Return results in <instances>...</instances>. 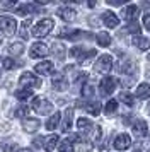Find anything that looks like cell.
<instances>
[{
	"label": "cell",
	"mask_w": 150,
	"mask_h": 152,
	"mask_svg": "<svg viewBox=\"0 0 150 152\" xmlns=\"http://www.w3.org/2000/svg\"><path fill=\"white\" fill-rule=\"evenodd\" d=\"M53 26H55L53 19H43V21H39L33 28V34L36 38H44L46 34H50V31L53 29Z\"/></svg>",
	"instance_id": "6da1fadb"
},
{
	"label": "cell",
	"mask_w": 150,
	"mask_h": 152,
	"mask_svg": "<svg viewBox=\"0 0 150 152\" xmlns=\"http://www.w3.org/2000/svg\"><path fill=\"white\" fill-rule=\"evenodd\" d=\"M33 108L38 115H48L53 110V104L50 103L48 99H44V97H36L33 101Z\"/></svg>",
	"instance_id": "7a4b0ae2"
},
{
	"label": "cell",
	"mask_w": 150,
	"mask_h": 152,
	"mask_svg": "<svg viewBox=\"0 0 150 152\" xmlns=\"http://www.w3.org/2000/svg\"><path fill=\"white\" fill-rule=\"evenodd\" d=\"M0 28H2V31H4L7 36H12L14 33H15L17 22H15V19L10 17V15H2V17H0Z\"/></svg>",
	"instance_id": "3957f363"
},
{
	"label": "cell",
	"mask_w": 150,
	"mask_h": 152,
	"mask_svg": "<svg viewBox=\"0 0 150 152\" xmlns=\"http://www.w3.org/2000/svg\"><path fill=\"white\" fill-rule=\"evenodd\" d=\"M70 55L77 58L79 62H85V60H89V58H92L95 55V50H84L82 46H74L70 50Z\"/></svg>",
	"instance_id": "277c9868"
},
{
	"label": "cell",
	"mask_w": 150,
	"mask_h": 152,
	"mask_svg": "<svg viewBox=\"0 0 150 152\" xmlns=\"http://www.w3.org/2000/svg\"><path fill=\"white\" fill-rule=\"evenodd\" d=\"M111 67H113V58H111V55H101L99 58H97L95 65H94L95 72H101V74L109 72Z\"/></svg>",
	"instance_id": "5b68a950"
},
{
	"label": "cell",
	"mask_w": 150,
	"mask_h": 152,
	"mask_svg": "<svg viewBox=\"0 0 150 152\" xmlns=\"http://www.w3.org/2000/svg\"><path fill=\"white\" fill-rule=\"evenodd\" d=\"M19 80H20V84L24 86V89H27V87H39L41 86V80L34 75V74H31V72H24V74L20 75Z\"/></svg>",
	"instance_id": "8992f818"
},
{
	"label": "cell",
	"mask_w": 150,
	"mask_h": 152,
	"mask_svg": "<svg viewBox=\"0 0 150 152\" xmlns=\"http://www.w3.org/2000/svg\"><path fill=\"white\" fill-rule=\"evenodd\" d=\"M48 55V46L43 43H34L31 50H29V56L31 58H44Z\"/></svg>",
	"instance_id": "52a82bcc"
},
{
	"label": "cell",
	"mask_w": 150,
	"mask_h": 152,
	"mask_svg": "<svg viewBox=\"0 0 150 152\" xmlns=\"http://www.w3.org/2000/svg\"><path fill=\"white\" fill-rule=\"evenodd\" d=\"M130 145H131V138H130V135H126V133H121V135H118V137L114 138V149L116 151H126Z\"/></svg>",
	"instance_id": "ba28073f"
},
{
	"label": "cell",
	"mask_w": 150,
	"mask_h": 152,
	"mask_svg": "<svg viewBox=\"0 0 150 152\" xmlns=\"http://www.w3.org/2000/svg\"><path fill=\"white\" fill-rule=\"evenodd\" d=\"M138 7L136 5H126V7L123 9V19L125 21H128V22H133V21H136V17H138Z\"/></svg>",
	"instance_id": "9c48e42d"
},
{
	"label": "cell",
	"mask_w": 150,
	"mask_h": 152,
	"mask_svg": "<svg viewBox=\"0 0 150 152\" xmlns=\"http://www.w3.org/2000/svg\"><path fill=\"white\" fill-rule=\"evenodd\" d=\"M116 89V79L114 77H104L101 80V92L102 94H111Z\"/></svg>",
	"instance_id": "30bf717a"
},
{
	"label": "cell",
	"mask_w": 150,
	"mask_h": 152,
	"mask_svg": "<svg viewBox=\"0 0 150 152\" xmlns=\"http://www.w3.org/2000/svg\"><path fill=\"white\" fill-rule=\"evenodd\" d=\"M34 70H36V74H39V75H51V74H53V63L44 60V62L38 63V65L34 67Z\"/></svg>",
	"instance_id": "8fae6325"
},
{
	"label": "cell",
	"mask_w": 150,
	"mask_h": 152,
	"mask_svg": "<svg viewBox=\"0 0 150 152\" xmlns=\"http://www.w3.org/2000/svg\"><path fill=\"white\" fill-rule=\"evenodd\" d=\"M58 15L67 22H72V21L77 19V12H75L74 9H70V7H61L60 10H58Z\"/></svg>",
	"instance_id": "7c38bea8"
},
{
	"label": "cell",
	"mask_w": 150,
	"mask_h": 152,
	"mask_svg": "<svg viewBox=\"0 0 150 152\" xmlns=\"http://www.w3.org/2000/svg\"><path fill=\"white\" fill-rule=\"evenodd\" d=\"M147 132H149V125L145 123L143 120H138V121H135V125H133V133H135L136 137H145L147 135Z\"/></svg>",
	"instance_id": "4fadbf2b"
},
{
	"label": "cell",
	"mask_w": 150,
	"mask_h": 152,
	"mask_svg": "<svg viewBox=\"0 0 150 152\" xmlns=\"http://www.w3.org/2000/svg\"><path fill=\"white\" fill-rule=\"evenodd\" d=\"M102 21H104V24L108 28H116L119 24V19H118V15L114 12H104L102 14Z\"/></svg>",
	"instance_id": "5bb4252c"
},
{
	"label": "cell",
	"mask_w": 150,
	"mask_h": 152,
	"mask_svg": "<svg viewBox=\"0 0 150 152\" xmlns=\"http://www.w3.org/2000/svg\"><path fill=\"white\" fill-rule=\"evenodd\" d=\"M22 126H24V130L26 132L34 133V132L39 130V120H36V118H26L24 123H22Z\"/></svg>",
	"instance_id": "9a60e30c"
},
{
	"label": "cell",
	"mask_w": 150,
	"mask_h": 152,
	"mask_svg": "<svg viewBox=\"0 0 150 152\" xmlns=\"http://www.w3.org/2000/svg\"><path fill=\"white\" fill-rule=\"evenodd\" d=\"M53 87L56 91H65L68 87L67 79H65V75H63V74H56V75L53 77Z\"/></svg>",
	"instance_id": "2e32d148"
},
{
	"label": "cell",
	"mask_w": 150,
	"mask_h": 152,
	"mask_svg": "<svg viewBox=\"0 0 150 152\" xmlns=\"http://www.w3.org/2000/svg\"><path fill=\"white\" fill-rule=\"evenodd\" d=\"M72 116H74V111L70 110H65V115H63V125H61V130L63 132H68L70 126H72Z\"/></svg>",
	"instance_id": "e0dca14e"
},
{
	"label": "cell",
	"mask_w": 150,
	"mask_h": 152,
	"mask_svg": "<svg viewBox=\"0 0 150 152\" xmlns=\"http://www.w3.org/2000/svg\"><path fill=\"white\" fill-rule=\"evenodd\" d=\"M136 96L140 97V99H147V97H150V86L147 82L140 84L138 87H136Z\"/></svg>",
	"instance_id": "ac0fdd59"
},
{
	"label": "cell",
	"mask_w": 150,
	"mask_h": 152,
	"mask_svg": "<svg viewBox=\"0 0 150 152\" xmlns=\"http://www.w3.org/2000/svg\"><path fill=\"white\" fill-rule=\"evenodd\" d=\"M133 43H135V46L138 50H149L150 48V39L145 38V36H136L135 39H133Z\"/></svg>",
	"instance_id": "d6986e66"
},
{
	"label": "cell",
	"mask_w": 150,
	"mask_h": 152,
	"mask_svg": "<svg viewBox=\"0 0 150 152\" xmlns=\"http://www.w3.org/2000/svg\"><path fill=\"white\" fill-rule=\"evenodd\" d=\"M95 39H97V45H99V46H109V45H111V36H109L106 31L97 33Z\"/></svg>",
	"instance_id": "ffe728a7"
},
{
	"label": "cell",
	"mask_w": 150,
	"mask_h": 152,
	"mask_svg": "<svg viewBox=\"0 0 150 152\" xmlns=\"http://www.w3.org/2000/svg\"><path fill=\"white\" fill-rule=\"evenodd\" d=\"M77 126H79V132H80V133H87V132H90L92 128H94L92 123H90L89 120H85V118H79Z\"/></svg>",
	"instance_id": "44dd1931"
},
{
	"label": "cell",
	"mask_w": 150,
	"mask_h": 152,
	"mask_svg": "<svg viewBox=\"0 0 150 152\" xmlns=\"http://www.w3.org/2000/svg\"><path fill=\"white\" fill-rule=\"evenodd\" d=\"M56 144H58V135H50V137H46L44 138V151L51 152Z\"/></svg>",
	"instance_id": "7402d4cb"
},
{
	"label": "cell",
	"mask_w": 150,
	"mask_h": 152,
	"mask_svg": "<svg viewBox=\"0 0 150 152\" xmlns=\"http://www.w3.org/2000/svg\"><path fill=\"white\" fill-rule=\"evenodd\" d=\"M60 118H61V115L58 113V111L53 113V116L46 121V130H55V128L58 126V123H60Z\"/></svg>",
	"instance_id": "603a6c76"
},
{
	"label": "cell",
	"mask_w": 150,
	"mask_h": 152,
	"mask_svg": "<svg viewBox=\"0 0 150 152\" xmlns=\"http://www.w3.org/2000/svg\"><path fill=\"white\" fill-rule=\"evenodd\" d=\"M51 50H53L55 56H56L58 60H63V58H65V46H63L61 43H55L53 46H51Z\"/></svg>",
	"instance_id": "cb8c5ba5"
},
{
	"label": "cell",
	"mask_w": 150,
	"mask_h": 152,
	"mask_svg": "<svg viewBox=\"0 0 150 152\" xmlns=\"http://www.w3.org/2000/svg\"><path fill=\"white\" fill-rule=\"evenodd\" d=\"M29 12H36V5H31V4H24V5H20V7L15 10V14H19V15H27Z\"/></svg>",
	"instance_id": "d4e9b609"
},
{
	"label": "cell",
	"mask_w": 150,
	"mask_h": 152,
	"mask_svg": "<svg viewBox=\"0 0 150 152\" xmlns=\"http://www.w3.org/2000/svg\"><path fill=\"white\" fill-rule=\"evenodd\" d=\"M85 110H87L92 116H97V115L101 113V104L97 103V101H94V103H89V104H85Z\"/></svg>",
	"instance_id": "484cf974"
},
{
	"label": "cell",
	"mask_w": 150,
	"mask_h": 152,
	"mask_svg": "<svg viewBox=\"0 0 150 152\" xmlns=\"http://www.w3.org/2000/svg\"><path fill=\"white\" fill-rule=\"evenodd\" d=\"M133 69H135V63H133V62H121L118 70H119L121 74H131Z\"/></svg>",
	"instance_id": "4316f807"
},
{
	"label": "cell",
	"mask_w": 150,
	"mask_h": 152,
	"mask_svg": "<svg viewBox=\"0 0 150 152\" xmlns=\"http://www.w3.org/2000/svg\"><path fill=\"white\" fill-rule=\"evenodd\" d=\"M116 111H118V103H116L114 99H111V101H108V104H106V108H104V113H106L108 116H111V115H114Z\"/></svg>",
	"instance_id": "83f0119b"
},
{
	"label": "cell",
	"mask_w": 150,
	"mask_h": 152,
	"mask_svg": "<svg viewBox=\"0 0 150 152\" xmlns=\"http://www.w3.org/2000/svg\"><path fill=\"white\" fill-rule=\"evenodd\" d=\"M33 96V92L29 89H19L15 91V97L19 99V101H26V99H29V97Z\"/></svg>",
	"instance_id": "f1b7e54d"
},
{
	"label": "cell",
	"mask_w": 150,
	"mask_h": 152,
	"mask_svg": "<svg viewBox=\"0 0 150 152\" xmlns=\"http://www.w3.org/2000/svg\"><path fill=\"white\" fill-rule=\"evenodd\" d=\"M119 101L121 103H125V104H128V106H133V96L130 94V92H126V91H123L121 94H119Z\"/></svg>",
	"instance_id": "f546056e"
},
{
	"label": "cell",
	"mask_w": 150,
	"mask_h": 152,
	"mask_svg": "<svg viewBox=\"0 0 150 152\" xmlns=\"http://www.w3.org/2000/svg\"><path fill=\"white\" fill-rule=\"evenodd\" d=\"M9 51H10V55H20L24 51V45L22 43H14V45H10Z\"/></svg>",
	"instance_id": "4dcf8cb0"
},
{
	"label": "cell",
	"mask_w": 150,
	"mask_h": 152,
	"mask_svg": "<svg viewBox=\"0 0 150 152\" xmlns=\"http://www.w3.org/2000/svg\"><path fill=\"white\" fill-rule=\"evenodd\" d=\"M60 152H75L74 151V144H72L68 138L67 140H63V142L60 144Z\"/></svg>",
	"instance_id": "1f68e13d"
},
{
	"label": "cell",
	"mask_w": 150,
	"mask_h": 152,
	"mask_svg": "<svg viewBox=\"0 0 150 152\" xmlns=\"http://www.w3.org/2000/svg\"><path fill=\"white\" fill-rule=\"evenodd\" d=\"M128 31L130 33H133V34L140 36V31H142V28H140V24H138V21H133L128 24Z\"/></svg>",
	"instance_id": "d6a6232c"
},
{
	"label": "cell",
	"mask_w": 150,
	"mask_h": 152,
	"mask_svg": "<svg viewBox=\"0 0 150 152\" xmlns=\"http://www.w3.org/2000/svg\"><path fill=\"white\" fill-rule=\"evenodd\" d=\"M82 96H85V97L94 96V87L89 86V84H84V87H82Z\"/></svg>",
	"instance_id": "836d02e7"
},
{
	"label": "cell",
	"mask_w": 150,
	"mask_h": 152,
	"mask_svg": "<svg viewBox=\"0 0 150 152\" xmlns=\"http://www.w3.org/2000/svg\"><path fill=\"white\" fill-rule=\"evenodd\" d=\"M27 113H29V108H27L26 104H24V106H19V108H15V116L24 118Z\"/></svg>",
	"instance_id": "e575fe53"
},
{
	"label": "cell",
	"mask_w": 150,
	"mask_h": 152,
	"mask_svg": "<svg viewBox=\"0 0 150 152\" xmlns=\"http://www.w3.org/2000/svg\"><path fill=\"white\" fill-rule=\"evenodd\" d=\"M14 67H15V62H14L12 58H5V60H4V69L12 70Z\"/></svg>",
	"instance_id": "d590c367"
},
{
	"label": "cell",
	"mask_w": 150,
	"mask_h": 152,
	"mask_svg": "<svg viewBox=\"0 0 150 152\" xmlns=\"http://www.w3.org/2000/svg\"><path fill=\"white\" fill-rule=\"evenodd\" d=\"M94 142H99L101 140V126H94V137H92Z\"/></svg>",
	"instance_id": "8d00e7d4"
},
{
	"label": "cell",
	"mask_w": 150,
	"mask_h": 152,
	"mask_svg": "<svg viewBox=\"0 0 150 152\" xmlns=\"http://www.w3.org/2000/svg\"><path fill=\"white\" fill-rule=\"evenodd\" d=\"M143 24H145V28L150 31V14H145V15H143Z\"/></svg>",
	"instance_id": "74e56055"
},
{
	"label": "cell",
	"mask_w": 150,
	"mask_h": 152,
	"mask_svg": "<svg viewBox=\"0 0 150 152\" xmlns=\"http://www.w3.org/2000/svg\"><path fill=\"white\" fill-rule=\"evenodd\" d=\"M2 5H4V7H15V2H14V0H10V2H9V0H5V2H2Z\"/></svg>",
	"instance_id": "f35d334b"
},
{
	"label": "cell",
	"mask_w": 150,
	"mask_h": 152,
	"mask_svg": "<svg viewBox=\"0 0 150 152\" xmlns=\"http://www.w3.org/2000/svg\"><path fill=\"white\" fill-rule=\"evenodd\" d=\"M33 144H34V147H41V145L44 144V138H36Z\"/></svg>",
	"instance_id": "ab89813d"
},
{
	"label": "cell",
	"mask_w": 150,
	"mask_h": 152,
	"mask_svg": "<svg viewBox=\"0 0 150 152\" xmlns=\"http://www.w3.org/2000/svg\"><path fill=\"white\" fill-rule=\"evenodd\" d=\"M20 152H33V151H29V149H24V151H20Z\"/></svg>",
	"instance_id": "60d3db41"
},
{
	"label": "cell",
	"mask_w": 150,
	"mask_h": 152,
	"mask_svg": "<svg viewBox=\"0 0 150 152\" xmlns=\"http://www.w3.org/2000/svg\"><path fill=\"white\" fill-rule=\"evenodd\" d=\"M149 113H150V104H149Z\"/></svg>",
	"instance_id": "b9f144b4"
},
{
	"label": "cell",
	"mask_w": 150,
	"mask_h": 152,
	"mask_svg": "<svg viewBox=\"0 0 150 152\" xmlns=\"http://www.w3.org/2000/svg\"><path fill=\"white\" fill-rule=\"evenodd\" d=\"M0 43H2V36H0Z\"/></svg>",
	"instance_id": "7bdbcfd3"
},
{
	"label": "cell",
	"mask_w": 150,
	"mask_h": 152,
	"mask_svg": "<svg viewBox=\"0 0 150 152\" xmlns=\"http://www.w3.org/2000/svg\"><path fill=\"white\" fill-rule=\"evenodd\" d=\"M149 60H150V55H149Z\"/></svg>",
	"instance_id": "ee69618b"
},
{
	"label": "cell",
	"mask_w": 150,
	"mask_h": 152,
	"mask_svg": "<svg viewBox=\"0 0 150 152\" xmlns=\"http://www.w3.org/2000/svg\"><path fill=\"white\" fill-rule=\"evenodd\" d=\"M0 75H2V72H0Z\"/></svg>",
	"instance_id": "f6af8a7d"
},
{
	"label": "cell",
	"mask_w": 150,
	"mask_h": 152,
	"mask_svg": "<svg viewBox=\"0 0 150 152\" xmlns=\"http://www.w3.org/2000/svg\"><path fill=\"white\" fill-rule=\"evenodd\" d=\"M149 152H150V151H149Z\"/></svg>",
	"instance_id": "bcb514c9"
}]
</instances>
